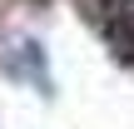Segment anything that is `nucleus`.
<instances>
[{"label": "nucleus", "mask_w": 134, "mask_h": 129, "mask_svg": "<svg viewBox=\"0 0 134 129\" xmlns=\"http://www.w3.org/2000/svg\"><path fill=\"white\" fill-rule=\"evenodd\" d=\"M5 70H10V80H35V85H45V55H40V45H35V40H15V50L5 55Z\"/></svg>", "instance_id": "1"}]
</instances>
